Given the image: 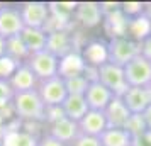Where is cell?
<instances>
[{
	"label": "cell",
	"instance_id": "44dd1931",
	"mask_svg": "<svg viewBox=\"0 0 151 146\" xmlns=\"http://www.w3.org/2000/svg\"><path fill=\"white\" fill-rule=\"evenodd\" d=\"M61 107L65 116L71 121H75V122H80L83 116L90 111L88 105H87V100H85V95H68L61 104Z\"/></svg>",
	"mask_w": 151,
	"mask_h": 146
},
{
	"label": "cell",
	"instance_id": "7402d4cb",
	"mask_svg": "<svg viewBox=\"0 0 151 146\" xmlns=\"http://www.w3.org/2000/svg\"><path fill=\"white\" fill-rule=\"evenodd\" d=\"M102 146H131L132 136L126 129L119 127H107L105 131L99 136Z\"/></svg>",
	"mask_w": 151,
	"mask_h": 146
},
{
	"label": "cell",
	"instance_id": "cb8c5ba5",
	"mask_svg": "<svg viewBox=\"0 0 151 146\" xmlns=\"http://www.w3.org/2000/svg\"><path fill=\"white\" fill-rule=\"evenodd\" d=\"M65 85H66L68 95H85L90 82L85 75H75V77L65 78Z\"/></svg>",
	"mask_w": 151,
	"mask_h": 146
},
{
	"label": "cell",
	"instance_id": "7c38bea8",
	"mask_svg": "<svg viewBox=\"0 0 151 146\" xmlns=\"http://www.w3.org/2000/svg\"><path fill=\"white\" fill-rule=\"evenodd\" d=\"M116 97L112 92L104 87L99 80L97 82H90L88 88L85 92V100H87V105H88L90 111H105V107L110 104V100Z\"/></svg>",
	"mask_w": 151,
	"mask_h": 146
},
{
	"label": "cell",
	"instance_id": "9a60e30c",
	"mask_svg": "<svg viewBox=\"0 0 151 146\" xmlns=\"http://www.w3.org/2000/svg\"><path fill=\"white\" fill-rule=\"evenodd\" d=\"M122 100L131 111V114H143L151 105V99L146 87H129L124 92Z\"/></svg>",
	"mask_w": 151,
	"mask_h": 146
},
{
	"label": "cell",
	"instance_id": "4316f807",
	"mask_svg": "<svg viewBox=\"0 0 151 146\" xmlns=\"http://www.w3.org/2000/svg\"><path fill=\"white\" fill-rule=\"evenodd\" d=\"M17 66H19V63H15L14 60H10L9 56L0 58V80H9Z\"/></svg>",
	"mask_w": 151,
	"mask_h": 146
},
{
	"label": "cell",
	"instance_id": "d6a6232c",
	"mask_svg": "<svg viewBox=\"0 0 151 146\" xmlns=\"http://www.w3.org/2000/svg\"><path fill=\"white\" fill-rule=\"evenodd\" d=\"M143 119H144V124H146V131H151V105L143 112Z\"/></svg>",
	"mask_w": 151,
	"mask_h": 146
},
{
	"label": "cell",
	"instance_id": "e575fe53",
	"mask_svg": "<svg viewBox=\"0 0 151 146\" xmlns=\"http://www.w3.org/2000/svg\"><path fill=\"white\" fill-rule=\"evenodd\" d=\"M4 56H7V49H5V39H4V37H0V58H4Z\"/></svg>",
	"mask_w": 151,
	"mask_h": 146
},
{
	"label": "cell",
	"instance_id": "ffe728a7",
	"mask_svg": "<svg viewBox=\"0 0 151 146\" xmlns=\"http://www.w3.org/2000/svg\"><path fill=\"white\" fill-rule=\"evenodd\" d=\"M83 70H85V61L80 51H71L60 58V77L68 78L75 75H83Z\"/></svg>",
	"mask_w": 151,
	"mask_h": 146
},
{
	"label": "cell",
	"instance_id": "d6986e66",
	"mask_svg": "<svg viewBox=\"0 0 151 146\" xmlns=\"http://www.w3.org/2000/svg\"><path fill=\"white\" fill-rule=\"evenodd\" d=\"M48 29H34V27H24L21 32V39L24 46L27 48L29 55L39 53L48 48Z\"/></svg>",
	"mask_w": 151,
	"mask_h": 146
},
{
	"label": "cell",
	"instance_id": "4dcf8cb0",
	"mask_svg": "<svg viewBox=\"0 0 151 146\" xmlns=\"http://www.w3.org/2000/svg\"><path fill=\"white\" fill-rule=\"evenodd\" d=\"M131 146H151V131H144L137 136H132Z\"/></svg>",
	"mask_w": 151,
	"mask_h": 146
},
{
	"label": "cell",
	"instance_id": "52a82bcc",
	"mask_svg": "<svg viewBox=\"0 0 151 146\" xmlns=\"http://www.w3.org/2000/svg\"><path fill=\"white\" fill-rule=\"evenodd\" d=\"M122 68L129 87H148L151 83V61H148L141 55L132 58Z\"/></svg>",
	"mask_w": 151,
	"mask_h": 146
},
{
	"label": "cell",
	"instance_id": "8992f818",
	"mask_svg": "<svg viewBox=\"0 0 151 146\" xmlns=\"http://www.w3.org/2000/svg\"><path fill=\"white\" fill-rule=\"evenodd\" d=\"M36 90H37V93H39V97H41V100H42V104L46 105V107L61 105L63 102H65V99L68 97L66 85H65V78L60 77V75L39 82Z\"/></svg>",
	"mask_w": 151,
	"mask_h": 146
},
{
	"label": "cell",
	"instance_id": "83f0119b",
	"mask_svg": "<svg viewBox=\"0 0 151 146\" xmlns=\"http://www.w3.org/2000/svg\"><path fill=\"white\" fill-rule=\"evenodd\" d=\"M63 117H66V116L63 112L61 105H51V107H46V111H44V122H46V126L53 124V122H56V121H60Z\"/></svg>",
	"mask_w": 151,
	"mask_h": 146
},
{
	"label": "cell",
	"instance_id": "277c9868",
	"mask_svg": "<svg viewBox=\"0 0 151 146\" xmlns=\"http://www.w3.org/2000/svg\"><path fill=\"white\" fill-rule=\"evenodd\" d=\"M26 63H27L29 68L32 70V73L36 75V78L39 82L60 75V58L48 49L39 51V53H32Z\"/></svg>",
	"mask_w": 151,
	"mask_h": 146
},
{
	"label": "cell",
	"instance_id": "d590c367",
	"mask_svg": "<svg viewBox=\"0 0 151 146\" xmlns=\"http://www.w3.org/2000/svg\"><path fill=\"white\" fill-rule=\"evenodd\" d=\"M146 88H148V93H150V99H151V83L148 85V87H146Z\"/></svg>",
	"mask_w": 151,
	"mask_h": 146
},
{
	"label": "cell",
	"instance_id": "30bf717a",
	"mask_svg": "<svg viewBox=\"0 0 151 146\" xmlns=\"http://www.w3.org/2000/svg\"><path fill=\"white\" fill-rule=\"evenodd\" d=\"M10 88L14 93L19 92H29V90H36L39 80L36 78V75L32 73V70L27 66V63H21L17 68L14 70V73L10 75V78L7 80Z\"/></svg>",
	"mask_w": 151,
	"mask_h": 146
},
{
	"label": "cell",
	"instance_id": "603a6c76",
	"mask_svg": "<svg viewBox=\"0 0 151 146\" xmlns=\"http://www.w3.org/2000/svg\"><path fill=\"white\" fill-rule=\"evenodd\" d=\"M5 49H7V56L10 60H14L15 63H26L27 61L29 55L27 48L24 46V42L21 39V34L19 36H14V37H9L5 39Z\"/></svg>",
	"mask_w": 151,
	"mask_h": 146
},
{
	"label": "cell",
	"instance_id": "f546056e",
	"mask_svg": "<svg viewBox=\"0 0 151 146\" xmlns=\"http://www.w3.org/2000/svg\"><path fill=\"white\" fill-rule=\"evenodd\" d=\"M139 55L151 61V32L139 41Z\"/></svg>",
	"mask_w": 151,
	"mask_h": 146
},
{
	"label": "cell",
	"instance_id": "2e32d148",
	"mask_svg": "<svg viewBox=\"0 0 151 146\" xmlns=\"http://www.w3.org/2000/svg\"><path fill=\"white\" fill-rule=\"evenodd\" d=\"M48 51H51L53 55L58 58H63L65 55H68L73 51L71 46V36L66 29H48Z\"/></svg>",
	"mask_w": 151,
	"mask_h": 146
},
{
	"label": "cell",
	"instance_id": "ac0fdd59",
	"mask_svg": "<svg viewBox=\"0 0 151 146\" xmlns=\"http://www.w3.org/2000/svg\"><path fill=\"white\" fill-rule=\"evenodd\" d=\"M78 129L80 134H87V136H95L99 138L105 129H107V121L102 111H88L78 122Z\"/></svg>",
	"mask_w": 151,
	"mask_h": 146
},
{
	"label": "cell",
	"instance_id": "4fadbf2b",
	"mask_svg": "<svg viewBox=\"0 0 151 146\" xmlns=\"http://www.w3.org/2000/svg\"><path fill=\"white\" fill-rule=\"evenodd\" d=\"M46 134H49L51 138H55L70 146L80 136V129H78V122H75V121H71L68 117H63L60 121L53 122V124H49Z\"/></svg>",
	"mask_w": 151,
	"mask_h": 146
},
{
	"label": "cell",
	"instance_id": "3957f363",
	"mask_svg": "<svg viewBox=\"0 0 151 146\" xmlns=\"http://www.w3.org/2000/svg\"><path fill=\"white\" fill-rule=\"evenodd\" d=\"M21 12L24 27H34V29H48V24L51 21V9L48 2L31 0L22 2L17 5Z\"/></svg>",
	"mask_w": 151,
	"mask_h": 146
},
{
	"label": "cell",
	"instance_id": "f1b7e54d",
	"mask_svg": "<svg viewBox=\"0 0 151 146\" xmlns=\"http://www.w3.org/2000/svg\"><path fill=\"white\" fill-rule=\"evenodd\" d=\"M70 146H102L100 139L95 136H87V134H80L78 138L71 143Z\"/></svg>",
	"mask_w": 151,
	"mask_h": 146
},
{
	"label": "cell",
	"instance_id": "9c48e42d",
	"mask_svg": "<svg viewBox=\"0 0 151 146\" xmlns=\"http://www.w3.org/2000/svg\"><path fill=\"white\" fill-rule=\"evenodd\" d=\"M24 29V22H22L19 7H12V5H2L0 7V37L9 39L19 36Z\"/></svg>",
	"mask_w": 151,
	"mask_h": 146
},
{
	"label": "cell",
	"instance_id": "d4e9b609",
	"mask_svg": "<svg viewBox=\"0 0 151 146\" xmlns=\"http://www.w3.org/2000/svg\"><path fill=\"white\" fill-rule=\"evenodd\" d=\"M124 129L129 132L131 136H137V134L144 132L146 131V124H144L143 114H131L127 124L124 126Z\"/></svg>",
	"mask_w": 151,
	"mask_h": 146
},
{
	"label": "cell",
	"instance_id": "e0dca14e",
	"mask_svg": "<svg viewBox=\"0 0 151 146\" xmlns=\"http://www.w3.org/2000/svg\"><path fill=\"white\" fill-rule=\"evenodd\" d=\"M80 55H82L85 65L99 68L100 65H104V63L107 61V41H102V39H90V41L83 46V51Z\"/></svg>",
	"mask_w": 151,
	"mask_h": 146
},
{
	"label": "cell",
	"instance_id": "ba28073f",
	"mask_svg": "<svg viewBox=\"0 0 151 146\" xmlns=\"http://www.w3.org/2000/svg\"><path fill=\"white\" fill-rule=\"evenodd\" d=\"M73 19L85 29H93L100 26L104 22L100 2H78L73 12Z\"/></svg>",
	"mask_w": 151,
	"mask_h": 146
},
{
	"label": "cell",
	"instance_id": "1f68e13d",
	"mask_svg": "<svg viewBox=\"0 0 151 146\" xmlns=\"http://www.w3.org/2000/svg\"><path fill=\"white\" fill-rule=\"evenodd\" d=\"M37 146H68V145H65V143H61V141L51 138L49 134L44 132L41 138H39V141H37Z\"/></svg>",
	"mask_w": 151,
	"mask_h": 146
},
{
	"label": "cell",
	"instance_id": "5bb4252c",
	"mask_svg": "<svg viewBox=\"0 0 151 146\" xmlns=\"http://www.w3.org/2000/svg\"><path fill=\"white\" fill-rule=\"evenodd\" d=\"M104 116H105V121H107V127L124 129V126L127 124V121L131 117V111L127 109V105L124 104L122 97H114L110 100V104L105 107Z\"/></svg>",
	"mask_w": 151,
	"mask_h": 146
},
{
	"label": "cell",
	"instance_id": "836d02e7",
	"mask_svg": "<svg viewBox=\"0 0 151 146\" xmlns=\"http://www.w3.org/2000/svg\"><path fill=\"white\" fill-rule=\"evenodd\" d=\"M143 15H144V19L150 22V26H151V2H146V4H144Z\"/></svg>",
	"mask_w": 151,
	"mask_h": 146
},
{
	"label": "cell",
	"instance_id": "5b68a950",
	"mask_svg": "<svg viewBox=\"0 0 151 146\" xmlns=\"http://www.w3.org/2000/svg\"><path fill=\"white\" fill-rule=\"evenodd\" d=\"M99 73V82L107 87L116 97H122L124 92L129 88V85L126 82V75H124V68L119 65H114L110 61H105L97 68Z\"/></svg>",
	"mask_w": 151,
	"mask_h": 146
},
{
	"label": "cell",
	"instance_id": "7a4b0ae2",
	"mask_svg": "<svg viewBox=\"0 0 151 146\" xmlns=\"http://www.w3.org/2000/svg\"><path fill=\"white\" fill-rule=\"evenodd\" d=\"M139 55V42L131 39L129 36L109 37L107 41V61L124 66Z\"/></svg>",
	"mask_w": 151,
	"mask_h": 146
},
{
	"label": "cell",
	"instance_id": "6da1fadb",
	"mask_svg": "<svg viewBox=\"0 0 151 146\" xmlns=\"http://www.w3.org/2000/svg\"><path fill=\"white\" fill-rule=\"evenodd\" d=\"M14 116L19 122H44L46 105L42 104L37 90L19 92L10 99Z\"/></svg>",
	"mask_w": 151,
	"mask_h": 146
},
{
	"label": "cell",
	"instance_id": "484cf974",
	"mask_svg": "<svg viewBox=\"0 0 151 146\" xmlns=\"http://www.w3.org/2000/svg\"><path fill=\"white\" fill-rule=\"evenodd\" d=\"M143 9H144L143 2H122L121 4V12L127 21L143 15Z\"/></svg>",
	"mask_w": 151,
	"mask_h": 146
},
{
	"label": "cell",
	"instance_id": "8fae6325",
	"mask_svg": "<svg viewBox=\"0 0 151 146\" xmlns=\"http://www.w3.org/2000/svg\"><path fill=\"white\" fill-rule=\"evenodd\" d=\"M37 141L39 138L29 129L21 127V122L17 127H10L7 124L0 136V146H37Z\"/></svg>",
	"mask_w": 151,
	"mask_h": 146
}]
</instances>
